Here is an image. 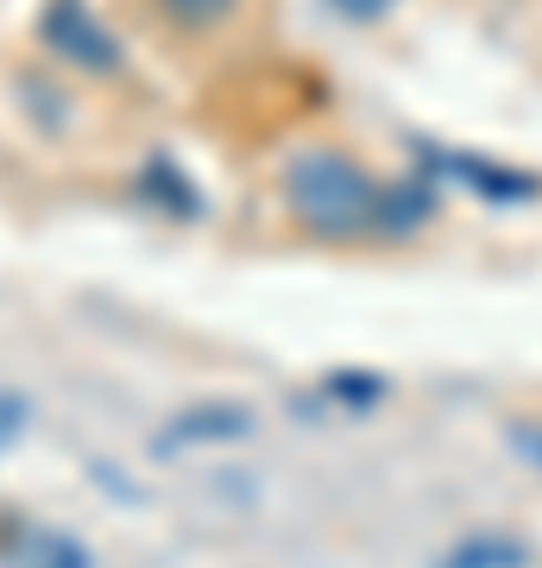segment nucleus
Masks as SVG:
<instances>
[{"label": "nucleus", "instance_id": "nucleus-1", "mask_svg": "<svg viewBox=\"0 0 542 568\" xmlns=\"http://www.w3.org/2000/svg\"><path fill=\"white\" fill-rule=\"evenodd\" d=\"M284 209L290 222L321 234V241H360V234H385V203L391 183L372 178L360 159H347L341 145H303L278 171Z\"/></svg>", "mask_w": 542, "mask_h": 568}, {"label": "nucleus", "instance_id": "nucleus-2", "mask_svg": "<svg viewBox=\"0 0 542 568\" xmlns=\"http://www.w3.org/2000/svg\"><path fill=\"white\" fill-rule=\"evenodd\" d=\"M44 44H51L63 63H76V70H114V63H121V44L108 39V26H101L82 0H51V7H44Z\"/></svg>", "mask_w": 542, "mask_h": 568}, {"label": "nucleus", "instance_id": "nucleus-3", "mask_svg": "<svg viewBox=\"0 0 542 568\" xmlns=\"http://www.w3.org/2000/svg\"><path fill=\"white\" fill-rule=\"evenodd\" d=\"M13 568H89V556L70 537H58V530H32L20 544V556H13Z\"/></svg>", "mask_w": 542, "mask_h": 568}, {"label": "nucleus", "instance_id": "nucleus-4", "mask_svg": "<svg viewBox=\"0 0 542 568\" xmlns=\"http://www.w3.org/2000/svg\"><path fill=\"white\" fill-rule=\"evenodd\" d=\"M158 7L183 26V32H215V26H227L241 13V0H158Z\"/></svg>", "mask_w": 542, "mask_h": 568}, {"label": "nucleus", "instance_id": "nucleus-5", "mask_svg": "<svg viewBox=\"0 0 542 568\" xmlns=\"http://www.w3.org/2000/svg\"><path fill=\"white\" fill-rule=\"evenodd\" d=\"M328 7H335V13H347V20H385L398 0H328Z\"/></svg>", "mask_w": 542, "mask_h": 568}]
</instances>
